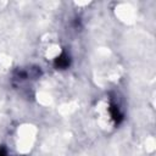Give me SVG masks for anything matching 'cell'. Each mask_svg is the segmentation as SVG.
I'll return each instance as SVG.
<instances>
[{"label":"cell","instance_id":"1","mask_svg":"<svg viewBox=\"0 0 156 156\" xmlns=\"http://www.w3.org/2000/svg\"><path fill=\"white\" fill-rule=\"evenodd\" d=\"M0 156H5V155H2V154H1V152H0Z\"/></svg>","mask_w":156,"mask_h":156}]
</instances>
